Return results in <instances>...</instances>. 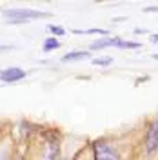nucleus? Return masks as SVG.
Segmentation results:
<instances>
[{"instance_id":"6e6552de","label":"nucleus","mask_w":158,"mask_h":160,"mask_svg":"<svg viewBox=\"0 0 158 160\" xmlns=\"http://www.w3.org/2000/svg\"><path fill=\"white\" fill-rule=\"evenodd\" d=\"M78 35H106V29H86V31H75Z\"/></svg>"},{"instance_id":"2eb2a0df","label":"nucleus","mask_w":158,"mask_h":160,"mask_svg":"<svg viewBox=\"0 0 158 160\" xmlns=\"http://www.w3.org/2000/svg\"><path fill=\"white\" fill-rule=\"evenodd\" d=\"M60 160H66V158H60Z\"/></svg>"},{"instance_id":"0eeeda50","label":"nucleus","mask_w":158,"mask_h":160,"mask_svg":"<svg viewBox=\"0 0 158 160\" xmlns=\"http://www.w3.org/2000/svg\"><path fill=\"white\" fill-rule=\"evenodd\" d=\"M60 48V42L58 38H46L44 40V44H42V49L46 51V53H49V51H55V49H58Z\"/></svg>"},{"instance_id":"9b49d317","label":"nucleus","mask_w":158,"mask_h":160,"mask_svg":"<svg viewBox=\"0 0 158 160\" xmlns=\"http://www.w3.org/2000/svg\"><path fill=\"white\" fill-rule=\"evenodd\" d=\"M0 160H7V149L0 148Z\"/></svg>"},{"instance_id":"39448f33","label":"nucleus","mask_w":158,"mask_h":160,"mask_svg":"<svg viewBox=\"0 0 158 160\" xmlns=\"http://www.w3.org/2000/svg\"><path fill=\"white\" fill-rule=\"evenodd\" d=\"M26 78V71L22 69V68H7V69L0 71V80L2 82H18V80Z\"/></svg>"},{"instance_id":"20e7f679","label":"nucleus","mask_w":158,"mask_h":160,"mask_svg":"<svg viewBox=\"0 0 158 160\" xmlns=\"http://www.w3.org/2000/svg\"><path fill=\"white\" fill-rule=\"evenodd\" d=\"M146 151L147 153L158 151V118L153 120L147 128V133H146Z\"/></svg>"},{"instance_id":"423d86ee","label":"nucleus","mask_w":158,"mask_h":160,"mask_svg":"<svg viewBox=\"0 0 158 160\" xmlns=\"http://www.w3.org/2000/svg\"><path fill=\"white\" fill-rule=\"evenodd\" d=\"M86 57H89L87 51H71V53H67V55H64V57H62V62H73V60H82V58H86Z\"/></svg>"},{"instance_id":"4468645a","label":"nucleus","mask_w":158,"mask_h":160,"mask_svg":"<svg viewBox=\"0 0 158 160\" xmlns=\"http://www.w3.org/2000/svg\"><path fill=\"white\" fill-rule=\"evenodd\" d=\"M153 58H155V60H158V55H153Z\"/></svg>"},{"instance_id":"7ed1b4c3","label":"nucleus","mask_w":158,"mask_h":160,"mask_svg":"<svg viewBox=\"0 0 158 160\" xmlns=\"http://www.w3.org/2000/svg\"><path fill=\"white\" fill-rule=\"evenodd\" d=\"M102 48H120V49H138V42H127L122 38H104L91 46V49H102Z\"/></svg>"},{"instance_id":"9d476101","label":"nucleus","mask_w":158,"mask_h":160,"mask_svg":"<svg viewBox=\"0 0 158 160\" xmlns=\"http://www.w3.org/2000/svg\"><path fill=\"white\" fill-rule=\"evenodd\" d=\"M93 64L95 66H111L113 64V58H95Z\"/></svg>"},{"instance_id":"1a4fd4ad","label":"nucleus","mask_w":158,"mask_h":160,"mask_svg":"<svg viewBox=\"0 0 158 160\" xmlns=\"http://www.w3.org/2000/svg\"><path fill=\"white\" fill-rule=\"evenodd\" d=\"M49 31L53 35H57V37H64L66 35V29L62 26H49Z\"/></svg>"},{"instance_id":"f03ea898","label":"nucleus","mask_w":158,"mask_h":160,"mask_svg":"<svg viewBox=\"0 0 158 160\" xmlns=\"http://www.w3.org/2000/svg\"><path fill=\"white\" fill-rule=\"evenodd\" d=\"M93 155H95V160H122L118 149L106 140H98L93 144Z\"/></svg>"},{"instance_id":"ddd939ff","label":"nucleus","mask_w":158,"mask_h":160,"mask_svg":"<svg viewBox=\"0 0 158 160\" xmlns=\"http://www.w3.org/2000/svg\"><path fill=\"white\" fill-rule=\"evenodd\" d=\"M13 160H24V158H22V157H17V158H13Z\"/></svg>"},{"instance_id":"f257e3e1","label":"nucleus","mask_w":158,"mask_h":160,"mask_svg":"<svg viewBox=\"0 0 158 160\" xmlns=\"http://www.w3.org/2000/svg\"><path fill=\"white\" fill-rule=\"evenodd\" d=\"M6 20L9 24H22V22H29L37 18H47L51 17L49 13H42V11H29V9H11L4 13Z\"/></svg>"},{"instance_id":"f8f14e48","label":"nucleus","mask_w":158,"mask_h":160,"mask_svg":"<svg viewBox=\"0 0 158 160\" xmlns=\"http://www.w3.org/2000/svg\"><path fill=\"white\" fill-rule=\"evenodd\" d=\"M149 38H151V42H153V44H158V35H151Z\"/></svg>"}]
</instances>
